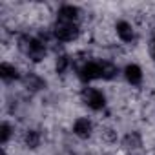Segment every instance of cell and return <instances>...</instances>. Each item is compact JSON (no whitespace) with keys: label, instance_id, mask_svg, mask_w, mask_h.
Wrapping results in <instances>:
<instances>
[{"label":"cell","instance_id":"cell-1","mask_svg":"<svg viewBox=\"0 0 155 155\" xmlns=\"http://www.w3.org/2000/svg\"><path fill=\"white\" fill-rule=\"evenodd\" d=\"M18 48L22 49V53L26 57H29L33 62H40L44 57H46V46L38 40V38H33L29 35H24L18 38Z\"/></svg>","mask_w":155,"mask_h":155},{"label":"cell","instance_id":"cell-2","mask_svg":"<svg viewBox=\"0 0 155 155\" xmlns=\"http://www.w3.org/2000/svg\"><path fill=\"white\" fill-rule=\"evenodd\" d=\"M55 37L60 40V42H71L77 38L79 35V26L77 22H69V20H58L55 24Z\"/></svg>","mask_w":155,"mask_h":155},{"label":"cell","instance_id":"cell-3","mask_svg":"<svg viewBox=\"0 0 155 155\" xmlns=\"http://www.w3.org/2000/svg\"><path fill=\"white\" fill-rule=\"evenodd\" d=\"M79 77H81V81H84V82H90V81H95V79H102L101 62H88L86 60L79 68Z\"/></svg>","mask_w":155,"mask_h":155},{"label":"cell","instance_id":"cell-4","mask_svg":"<svg viewBox=\"0 0 155 155\" xmlns=\"http://www.w3.org/2000/svg\"><path fill=\"white\" fill-rule=\"evenodd\" d=\"M82 101L91 108V110H102L106 104V99L102 95V91L95 90V88H84L82 90Z\"/></svg>","mask_w":155,"mask_h":155},{"label":"cell","instance_id":"cell-5","mask_svg":"<svg viewBox=\"0 0 155 155\" xmlns=\"http://www.w3.org/2000/svg\"><path fill=\"white\" fill-rule=\"evenodd\" d=\"M73 131L77 137H81V139H88L93 131V126H91V120L82 117V119H77L75 124H73Z\"/></svg>","mask_w":155,"mask_h":155},{"label":"cell","instance_id":"cell-6","mask_svg":"<svg viewBox=\"0 0 155 155\" xmlns=\"http://www.w3.org/2000/svg\"><path fill=\"white\" fill-rule=\"evenodd\" d=\"M124 77H126V81H128L130 84L137 86V84H140V81H142V71H140L139 66L130 64V66H126V69H124Z\"/></svg>","mask_w":155,"mask_h":155},{"label":"cell","instance_id":"cell-7","mask_svg":"<svg viewBox=\"0 0 155 155\" xmlns=\"http://www.w3.org/2000/svg\"><path fill=\"white\" fill-rule=\"evenodd\" d=\"M117 35H119L120 40H124V42H131V40L135 38V31H133L131 24H128V22H124V20L117 24Z\"/></svg>","mask_w":155,"mask_h":155},{"label":"cell","instance_id":"cell-8","mask_svg":"<svg viewBox=\"0 0 155 155\" xmlns=\"http://www.w3.org/2000/svg\"><path fill=\"white\" fill-rule=\"evenodd\" d=\"M77 17H79V9L75 6H62L58 9V20H69V22H75Z\"/></svg>","mask_w":155,"mask_h":155},{"label":"cell","instance_id":"cell-9","mask_svg":"<svg viewBox=\"0 0 155 155\" xmlns=\"http://www.w3.org/2000/svg\"><path fill=\"white\" fill-rule=\"evenodd\" d=\"M0 77H2L4 81H15V79H18V71H17V68L15 66H11V64H8V62H4V64H0Z\"/></svg>","mask_w":155,"mask_h":155},{"label":"cell","instance_id":"cell-10","mask_svg":"<svg viewBox=\"0 0 155 155\" xmlns=\"http://www.w3.org/2000/svg\"><path fill=\"white\" fill-rule=\"evenodd\" d=\"M101 68H102V79H113V77L117 75V66L111 64V62H101Z\"/></svg>","mask_w":155,"mask_h":155},{"label":"cell","instance_id":"cell-11","mask_svg":"<svg viewBox=\"0 0 155 155\" xmlns=\"http://www.w3.org/2000/svg\"><path fill=\"white\" fill-rule=\"evenodd\" d=\"M26 144H28L29 148H37V146L40 144V135H38V131H35V130L28 131V133H26Z\"/></svg>","mask_w":155,"mask_h":155},{"label":"cell","instance_id":"cell-12","mask_svg":"<svg viewBox=\"0 0 155 155\" xmlns=\"http://www.w3.org/2000/svg\"><path fill=\"white\" fill-rule=\"evenodd\" d=\"M124 146L126 148H137V146H140V137L137 133H128L126 139H124Z\"/></svg>","mask_w":155,"mask_h":155},{"label":"cell","instance_id":"cell-13","mask_svg":"<svg viewBox=\"0 0 155 155\" xmlns=\"http://www.w3.org/2000/svg\"><path fill=\"white\" fill-rule=\"evenodd\" d=\"M68 64H69V58H68L66 55L57 57V71H58V73H64L66 68H68Z\"/></svg>","mask_w":155,"mask_h":155},{"label":"cell","instance_id":"cell-14","mask_svg":"<svg viewBox=\"0 0 155 155\" xmlns=\"http://www.w3.org/2000/svg\"><path fill=\"white\" fill-rule=\"evenodd\" d=\"M9 135H11V126H9L8 122H4V124H2V135H0V140H2V144L8 142Z\"/></svg>","mask_w":155,"mask_h":155},{"label":"cell","instance_id":"cell-15","mask_svg":"<svg viewBox=\"0 0 155 155\" xmlns=\"http://www.w3.org/2000/svg\"><path fill=\"white\" fill-rule=\"evenodd\" d=\"M150 55H151V58L155 60V38L150 42Z\"/></svg>","mask_w":155,"mask_h":155}]
</instances>
